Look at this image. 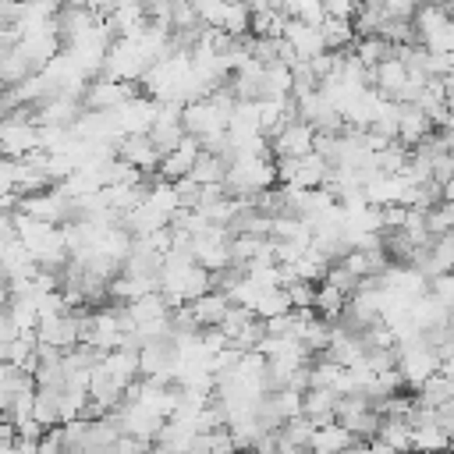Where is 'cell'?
<instances>
[{
	"label": "cell",
	"mask_w": 454,
	"mask_h": 454,
	"mask_svg": "<svg viewBox=\"0 0 454 454\" xmlns=\"http://www.w3.org/2000/svg\"><path fill=\"white\" fill-rule=\"evenodd\" d=\"M440 351L422 337V333H411L404 340H397V372L404 376L408 387H419L426 383L436 369H440Z\"/></svg>",
	"instance_id": "cell-1"
},
{
	"label": "cell",
	"mask_w": 454,
	"mask_h": 454,
	"mask_svg": "<svg viewBox=\"0 0 454 454\" xmlns=\"http://www.w3.org/2000/svg\"><path fill=\"white\" fill-rule=\"evenodd\" d=\"M330 177V160L323 153H305V156H291V160H277V181H284L287 188H323Z\"/></svg>",
	"instance_id": "cell-2"
},
{
	"label": "cell",
	"mask_w": 454,
	"mask_h": 454,
	"mask_svg": "<svg viewBox=\"0 0 454 454\" xmlns=\"http://www.w3.org/2000/svg\"><path fill=\"white\" fill-rule=\"evenodd\" d=\"M18 209L28 213V216H35V220H46V223H67V220H74V199L60 184L57 188L32 192V195H21Z\"/></svg>",
	"instance_id": "cell-3"
},
{
	"label": "cell",
	"mask_w": 454,
	"mask_h": 454,
	"mask_svg": "<svg viewBox=\"0 0 454 454\" xmlns=\"http://www.w3.org/2000/svg\"><path fill=\"white\" fill-rule=\"evenodd\" d=\"M114 114V124H117V135H149L156 114H160V103L153 96H131L128 103H121Z\"/></svg>",
	"instance_id": "cell-4"
},
{
	"label": "cell",
	"mask_w": 454,
	"mask_h": 454,
	"mask_svg": "<svg viewBox=\"0 0 454 454\" xmlns=\"http://www.w3.org/2000/svg\"><path fill=\"white\" fill-rule=\"evenodd\" d=\"M316 149V128L301 117H291L273 138H270V153L273 160H291V156H305Z\"/></svg>",
	"instance_id": "cell-5"
},
{
	"label": "cell",
	"mask_w": 454,
	"mask_h": 454,
	"mask_svg": "<svg viewBox=\"0 0 454 454\" xmlns=\"http://www.w3.org/2000/svg\"><path fill=\"white\" fill-rule=\"evenodd\" d=\"M131 96H135L131 82H117V78H106V74H96V78H89V85L82 92V103H85V110H117Z\"/></svg>",
	"instance_id": "cell-6"
},
{
	"label": "cell",
	"mask_w": 454,
	"mask_h": 454,
	"mask_svg": "<svg viewBox=\"0 0 454 454\" xmlns=\"http://www.w3.org/2000/svg\"><path fill=\"white\" fill-rule=\"evenodd\" d=\"M284 43L291 46L294 60H312V57L326 53L323 28L319 25H309V21H298V18H287L284 21Z\"/></svg>",
	"instance_id": "cell-7"
},
{
	"label": "cell",
	"mask_w": 454,
	"mask_h": 454,
	"mask_svg": "<svg viewBox=\"0 0 454 454\" xmlns=\"http://www.w3.org/2000/svg\"><path fill=\"white\" fill-rule=\"evenodd\" d=\"M184 135L188 131H184V121H181V103H160V114H156V121L149 128V138L160 149V156L170 153Z\"/></svg>",
	"instance_id": "cell-8"
},
{
	"label": "cell",
	"mask_w": 454,
	"mask_h": 454,
	"mask_svg": "<svg viewBox=\"0 0 454 454\" xmlns=\"http://www.w3.org/2000/svg\"><path fill=\"white\" fill-rule=\"evenodd\" d=\"M408 74H411L408 64L394 53V57H387V60H380V64L372 67V89H376L380 96L401 103V99H404V89H408Z\"/></svg>",
	"instance_id": "cell-9"
},
{
	"label": "cell",
	"mask_w": 454,
	"mask_h": 454,
	"mask_svg": "<svg viewBox=\"0 0 454 454\" xmlns=\"http://www.w3.org/2000/svg\"><path fill=\"white\" fill-rule=\"evenodd\" d=\"M199 156H202V142H199L195 135H184L170 153H163V160H160V177H163V181H181V177H188Z\"/></svg>",
	"instance_id": "cell-10"
},
{
	"label": "cell",
	"mask_w": 454,
	"mask_h": 454,
	"mask_svg": "<svg viewBox=\"0 0 454 454\" xmlns=\"http://www.w3.org/2000/svg\"><path fill=\"white\" fill-rule=\"evenodd\" d=\"M436 131V124H433V117L419 106V103H401V110H397V142L401 145H408V149H415L422 138H429Z\"/></svg>",
	"instance_id": "cell-11"
},
{
	"label": "cell",
	"mask_w": 454,
	"mask_h": 454,
	"mask_svg": "<svg viewBox=\"0 0 454 454\" xmlns=\"http://www.w3.org/2000/svg\"><path fill=\"white\" fill-rule=\"evenodd\" d=\"M184 309H188V316L195 319L199 330H209V326H220V323H223V316H227V309H231V298H227L223 291L209 287L206 294H199V298L188 301Z\"/></svg>",
	"instance_id": "cell-12"
},
{
	"label": "cell",
	"mask_w": 454,
	"mask_h": 454,
	"mask_svg": "<svg viewBox=\"0 0 454 454\" xmlns=\"http://www.w3.org/2000/svg\"><path fill=\"white\" fill-rule=\"evenodd\" d=\"M117 156L128 160L138 170H160V160H163L149 135H124V138H117Z\"/></svg>",
	"instance_id": "cell-13"
},
{
	"label": "cell",
	"mask_w": 454,
	"mask_h": 454,
	"mask_svg": "<svg viewBox=\"0 0 454 454\" xmlns=\"http://www.w3.org/2000/svg\"><path fill=\"white\" fill-rule=\"evenodd\" d=\"M351 443H355L351 429H348V426H340V422L333 419V422H326V426H316V429H312L309 450H312V454H340V450H348Z\"/></svg>",
	"instance_id": "cell-14"
},
{
	"label": "cell",
	"mask_w": 454,
	"mask_h": 454,
	"mask_svg": "<svg viewBox=\"0 0 454 454\" xmlns=\"http://www.w3.org/2000/svg\"><path fill=\"white\" fill-rule=\"evenodd\" d=\"M415 401H419L422 408H443V404H454V380L443 376V372L436 369L426 383L415 387Z\"/></svg>",
	"instance_id": "cell-15"
},
{
	"label": "cell",
	"mask_w": 454,
	"mask_h": 454,
	"mask_svg": "<svg viewBox=\"0 0 454 454\" xmlns=\"http://www.w3.org/2000/svg\"><path fill=\"white\" fill-rule=\"evenodd\" d=\"M376 436L394 450V454H411V422L401 415H383Z\"/></svg>",
	"instance_id": "cell-16"
},
{
	"label": "cell",
	"mask_w": 454,
	"mask_h": 454,
	"mask_svg": "<svg viewBox=\"0 0 454 454\" xmlns=\"http://www.w3.org/2000/svg\"><path fill=\"white\" fill-rule=\"evenodd\" d=\"M351 53L372 71L380 60H387V57H394L397 53V46L390 43V39H383V35H358L355 39V46H351Z\"/></svg>",
	"instance_id": "cell-17"
},
{
	"label": "cell",
	"mask_w": 454,
	"mask_h": 454,
	"mask_svg": "<svg viewBox=\"0 0 454 454\" xmlns=\"http://www.w3.org/2000/svg\"><path fill=\"white\" fill-rule=\"evenodd\" d=\"M60 394L64 387H35V404H32V415L50 429V426H60Z\"/></svg>",
	"instance_id": "cell-18"
},
{
	"label": "cell",
	"mask_w": 454,
	"mask_h": 454,
	"mask_svg": "<svg viewBox=\"0 0 454 454\" xmlns=\"http://www.w3.org/2000/svg\"><path fill=\"white\" fill-rule=\"evenodd\" d=\"M319 28H323V43H326V50H333V53H344V50L355 46V39H358L355 25L344 21V18H323Z\"/></svg>",
	"instance_id": "cell-19"
},
{
	"label": "cell",
	"mask_w": 454,
	"mask_h": 454,
	"mask_svg": "<svg viewBox=\"0 0 454 454\" xmlns=\"http://www.w3.org/2000/svg\"><path fill=\"white\" fill-rule=\"evenodd\" d=\"M344 305H348V294H344V291H337V287H333V284H326V280H319V284H316V301H312V309H316L323 319L337 323V319H340V312H344Z\"/></svg>",
	"instance_id": "cell-20"
},
{
	"label": "cell",
	"mask_w": 454,
	"mask_h": 454,
	"mask_svg": "<svg viewBox=\"0 0 454 454\" xmlns=\"http://www.w3.org/2000/svg\"><path fill=\"white\" fill-rule=\"evenodd\" d=\"M259 319H273V316H284V312H291V298H287V287L280 284V287H262V294H259V301H255V309H252Z\"/></svg>",
	"instance_id": "cell-21"
},
{
	"label": "cell",
	"mask_w": 454,
	"mask_h": 454,
	"mask_svg": "<svg viewBox=\"0 0 454 454\" xmlns=\"http://www.w3.org/2000/svg\"><path fill=\"white\" fill-rule=\"evenodd\" d=\"M426 227L433 238L440 234H454V199H440L426 209Z\"/></svg>",
	"instance_id": "cell-22"
},
{
	"label": "cell",
	"mask_w": 454,
	"mask_h": 454,
	"mask_svg": "<svg viewBox=\"0 0 454 454\" xmlns=\"http://www.w3.org/2000/svg\"><path fill=\"white\" fill-rule=\"evenodd\" d=\"M287 298H291V309H312L316 301V284L312 280H287Z\"/></svg>",
	"instance_id": "cell-23"
},
{
	"label": "cell",
	"mask_w": 454,
	"mask_h": 454,
	"mask_svg": "<svg viewBox=\"0 0 454 454\" xmlns=\"http://www.w3.org/2000/svg\"><path fill=\"white\" fill-rule=\"evenodd\" d=\"M39 454H67V447H64V426H50L39 436Z\"/></svg>",
	"instance_id": "cell-24"
},
{
	"label": "cell",
	"mask_w": 454,
	"mask_h": 454,
	"mask_svg": "<svg viewBox=\"0 0 454 454\" xmlns=\"http://www.w3.org/2000/svg\"><path fill=\"white\" fill-rule=\"evenodd\" d=\"M358 4H362V0H323V14H326V18H344V21H355Z\"/></svg>",
	"instance_id": "cell-25"
},
{
	"label": "cell",
	"mask_w": 454,
	"mask_h": 454,
	"mask_svg": "<svg viewBox=\"0 0 454 454\" xmlns=\"http://www.w3.org/2000/svg\"><path fill=\"white\" fill-rule=\"evenodd\" d=\"M429 291L454 312V273H443V277H433L429 280Z\"/></svg>",
	"instance_id": "cell-26"
},
{
	"label": "cell",
	"mask_w": 454,
	"mask_h": 454,
	"mask_svg": "<svg viewBox=\"0 0 454 454\" xmlns=\"http://www.w3.org/2000/svg\"><path fill=\"white\" fill-rule=\"evenodd\" d=\"M380 4H383V11H387L390 18H404V21H411L415 11L422 7V0H380Z\"/></svg>",
	"instance_id": "cell-27"
},
{
	"label": "cell",
	"mask_w": 454,
	"mask_h": 454,
	"mask_svg": "<svg viewBox=\"0 0 454 454\" xmlns=\"http://www.w3.org/2000/svg\"><path fill=\"white\" fill-rule=\"evenodd\" d=\"M340 454H372V450H369V443H358V440H355V443H351L348 450H340Z\"/></svg>",
	"instance_id": "cell-28"
},
{
	"label": "cell",
	"mask_w": 454,
	"mask_h": 454,
	"mask_svg": "<svg viewBox=\"0 0 454 454\" xmlns=\"http://www.w3.org/2000/svg\"><path fill=\"white\" fill-rule=\"evenodd\" d=\"M245 454H270V450H259V447H248Z\"/></svg>",
	"instance_id": "cell-29"
},
{
	"label": "cell",
	"mask_w": 454,
	"mask_h": 454,
	"mask_svg": "<svg viewBox=\"0 0 454 454\" xmlns=\"http://www.w3.org/2000/svg\"><path fill=\"white\" fill-rule=\"evenodd\" d=\"M411 454H429V450H411Z\"/></svg>",
	"instance_id": "cell-30"
}]
</instances>
